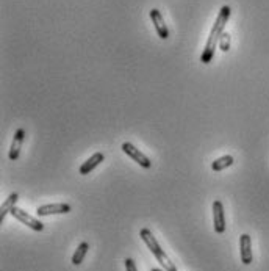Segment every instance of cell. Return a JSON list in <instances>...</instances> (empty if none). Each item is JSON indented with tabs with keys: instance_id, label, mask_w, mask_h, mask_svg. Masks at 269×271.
I'll use <instances>...</instances> for the list:
<instances>
[{
	"instance_id": "cell-1",
	"label": "cell",
	"mask_w": 269,
	"mask_h": 271,
	"mask_svg": "<svg viewBox=\"0 0 269 271\" xmlns=\"http://www.w3.org/2000/svg\"><path fill=\"white\" fill-rule=\"evenodd\" d=\"M230 13H232V10H230L229 5H224L221 10H219V14H217V17H216L214 24H213V29H211L210 36H208V39H207L205 49H204V52H202V55H201V61H202L204 64H208V63L213 60L214 51H216V47H217V44H219V38L223 36L224 29H226L227 22H229V19H230Z\"/></svg>"
},
{
	"instance_id": "cell-2",
	"label": "cell",
	"mask_w": 269,
	"mask_h": 271,
	"mask_svg": "<svg viewBox=\"0 0 269 271\" xmlns=\"http://www.w3.org/2000/svg\"><path fill=\"white\" fill-rule=\"evenodd\" d=\"M139 237H141V240L148 244V248L151 250V253L155 256V259L160 262V265L163 266V269H166V271H177V266L170 262V259L166 256V253L161 250V246L158 244V241H157V238L154 237V234L149 231V229H141V232H139Z\"/></svg>"
},
{
	"instance_id": "cell-3",
	"label": "cell",
	"mask_w": 269,
	"mask_h": 271,
	"mask_svg": "<svg viewBox=\"0 0 269 271\" xmlns=\"http://www.w3.org/2000/svg\"><path fill=\"white\" fill-rule=\"evenodd\" d=\"M11 215H13L17 221H20L22 224L29 226L30 229H33V231H36V232H42V231H44V224L41 223V221L36 219L35 216L29 215L26 210H22V209H19V207H14V209L11 210Z\"/></svg>"
},
{
	"instance_id": "cell-4",
	"label": "cell",
	"mask_w": 269,
	"mask_h": 271,
	"mask_svg": "<svg viewBox=\"0 0 269 271\" xmlns=\"http://www.w3.org/2000/svg\"><path fill=\"white\" fill-rule=\"evenodd\" d=\"M122 151H124L130 159H133L139 166H142L144 169H149L152 166V162L149 160V157H145L139 149H136L132 143H124V144H122Z\"/></svg>"
},
{
	"instance_id": "cell-5",
	"label": "cell",
	"mask_w": 269,
	"mask_h": 271,
	"mask_svg": "<svg viewBox=\"0 0 269 271\" xmlns=\"http://www.w3.org/2000/svg\"><path fill=\"white\" fill-rule=\"evenodd\" d=\"M213 226L216 234L226 232V215H224V206L221 201L213 202Z\"/></svg>"
},
{
	"instance_id": "cell-6",
	"label": "cell",
	"mask_w": 269,
	"mask_h": 271,
	"mask_svg": "<svg viewBox=\"0 0 269 271\" xmlns=\"http://www.w3.org/2000/svg\"><path fill=\"white\" fill-rule=\"evenodd\" d=\"M239 254H241V262L244 265L252 263L254 254H252V240L249 234H242L239 237Z\"/></svg>"
},
{
	"instance_id": "cell-7",
	"label": "cell",
	"mask_w": 269,
	"mask_h": 271,
	"mask_svg": "<svg viewBox=\"0 0 269 271\" xmlns=\"http://www.w3.org/2000/svg\"><path fill=\"white\" fill-rule=\"evenodd\" d=\"M70 206L64 204V202H57V204H45V206H39L36 209V215L38 216H48V215H63V213H69L70 212Z\"/></svg>"
},
{
	"instance_id": "cell-8",
	"label": "cell",
	"mask_w": 269,
	"mask_h": 271,
	"mask_svg": "<svg viewBox=\"0 0 269 271\" xmlns=\"http://www.w3.org/2000/svg\"><path fill=\"white\" fill-rule=\"evenodd\" d=\"M151 19H152V22H154V26H155V30H157L158 36H160L161 39H167V38H169V30H167V27H166L164 19H163L160 10L152 8V10H151Z\"/></svg>"
},
{
	"instance_id": "cell-9",
	"label": "cell",
	"mask_w": 269,
	"mask_h": 271,
	"mask_svg": "<svg viewBox=\"0 0 269 271\" xmlns=\"http://www.w3.org/2000/svg\"><path fill=\"white\" fill-rule=\"evenodd\" d=\"M26 140V130L23 129H17L16 133H14V138H13V143H11V147H10V160H17L19 154H20V147H22V143Z\"/></svg>"
},
{
	"instance_id": "cell-10",
	"label": "cell",
	"mask_w": 269,
	"mask_h": 271,
	"mask_svg": "<svg viewBox=\"0 0 269 271\" xmlns=\"http://www.w3.org/2000/svg\"><path fill=\"white\" fill-rule=\"evenodd\" d=\"M105 160V155L102 154V152H95V154H92L82 166H80V174L82 176H86V174H89V172L92 171V169H95L97 166H99L102 162Z\"/></svg>"
},
{
	"instance_id": "cell-11",
	"label": "cell",
	"mask_w": 269,
	"mask_h": 271,
	"mask_svg": "<svg viewBox=\"0 0 269 271\" xmlns=\"http://www.w3.org/2000/svg\"><path fill=\"white\" fill-rule=\"evenodd\" d=\"M19 199V194L17 193H11L8 198L5 199V202L2 204V209H0V223H4V219L8 213H11V210L16 207V202Z\"/></svg>"
},
{
	"instance_id": "cell-12",
	"label": "cell",
	"mask_w": 269,
	"mask_h": 271,
	"mask_svg": "<svg viewBox=\"0 0 269 271\" xmlns=\"http://www.w3.org/2000/svg\"><path fill=\"white\" fill-rule=\"evenodd\" d=\"M88 250H89V243L82 241V243L77 246V250H76L74 256H72V263H74L76 266H79V265L83 262V259H85V256H86Z\"/></svg>"
},
{
	"instance_id": "cell-13",
	"label": "cell",
	"mask_w": 269,
	"mask_h": 271,
	"mask_svg": "<svg viewBox=\"0 0 269 271\" xmlns=\"http://www.w3.org/2000/svg\"><path fill=\"white\" fill-rule=\"evenodd\" d=\"M233 162H235V160H233L232 155H223V157H219L217 160H214V162L211 163V169H213V171H223V169L232 166Z\"/></svg>"
},
{
	"instance_id": "cell-14",
	"label": "cell",
	"mask_w": 269,
	"mask_h": 271,
	"mask_svg": "<svg viewBox=\"0 0 269 271\" xmlns=\"http://www.w3.org/2000/svg\"><path fill=\"white\" fill-rule=\"evenodd\" d=\"M219 49H221L223 52H229L230 51V35L229 33H223V36L219 38Z\"/></svg>"
},
{
	"instance_id": "cell-15",
	"label": "cell",
	"mask_w": 269,
	"mask_h": 271,
	"mask_svg": "<svg viewBox=\"0 0 269 271\" xmlns=\"http://www.w3.org/2000/svg\"><path fill=\"white\" fill-rule=\"evenodd\" d=\"M124 263H126V269H127V271H138L136 263H135V260H133V259L127 257V259L124 260Z\"/></svg>"
},
{
	"instance_id": "cell-16",
	"label": "cell",
	"mask_w": 269,
	"mask_h": 271,
	"mask_svg": "<svg viewBox=\"0 0 269 271\" xmlns=\"http://www.w3.org/2000/svg\"><path fill=\"white\" fill-rule=\"evenodd\" d=\"M151 271H166V269H160V268H152Z\"/></svg>"
}]
</instances>
